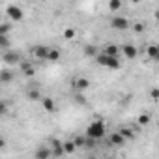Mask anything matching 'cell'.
I'll list each match as a JSON object with an SVG mask.
<instances>
[{
  "label": "cell",
  "instance_id": "1",
  "mask_svg": "<svg viewBox=\"0 0 159 159\" xmlns=\"http://www.w3.org/2000/svg\"><path fill=\"white\" fill-rule=\"evenodd\" d=\"M107 135V127H105V124L101 122V120H94L88 127H86V139H90V140H99V139H103Z\"/></svg>",
  "mask_w": 159,
  "mask_h": 159
},
{
  "label": "cell",
  "instance_id": "2",
  "mask_svg": "<svg viewBox=\"0 0 159 159\" xmlns=\"http://www.w3.org/2000/svg\"><path fill=\"white\" fill-rule=\"evenodd\" d=\"M96 62L103 67H109V69H118L120 67V60L118 58H112V56H107L103 52H98L96 54Z\"/></svg>",
  "mask_w": 159,
  "mask_h": 159
},
{
  "label": "cell",
  "instance_id": "3",
  "mask_svg": "<svg viewBox=\"0 0 159 159\" xmlns=\"http://www.w3.org/2000/svg\"><path fill=\"white\" fill-rule=\"evenodd\" d=\"M71 86H73V90H75V92L83 94L84 90H88V88H90V81H88L86 77H75V79H73V83H71Z\"/></svg>",
  "mask_w": 159,
  "mask_h": 159
},
{
  "label": "cell",
  "instance_id": "4",
  "mask_svg": "<svg viewBox=\"0 0 159 159\" xmlns=\"http://www.w3.org/2000/svg\"><path fill=\"white\" fill-rule=\"evenodd\" d=\"M111 26H112L114 30H127V28H129V21H127L125 17L114 15V17L111 19Z\"/></svg>",
  "mask_w": 159,
  "mask_h": 159
},
{
  "label": "cell",
  "instance_id": "5",
  "mask_svg": "<svg viewBox=\"0 0 159 159\" xmlns=\"http://www.w3.org/2000/svg\"><path fill=\"white\" fill-rule=\"evenodd\" d=\"M6 13L10 15V19H11V21H21V19L25 17L23 10H21L19 6H15V4H10V6L6 8Z\"/></svg>",
  "mask_w": 159,
  "mask_h": 159
},
{
  "label": "cell",
  "instance_id": "6",
  "mask_svg": "<svg viewBox=\"0 0 159 159\" xmlns=\"http://www.w3.org/2000/svg\"><path fill=\"white\" fill-rule=\"evenodd\" d=\"M47 54H49V47L47 45H36V47H32L34 60H47Z\"/></svg>",
  "mask_w": 159,
  "mask_h": 159
},
{
  "label": "cell",
  "instance_id": "7",
  "mask_svg": "<svg viewBox=\"0 0 159 159\" xmlns=\"http://www.w3.org/2000/svg\"><path fill=\"white\" fill-rule=\"evenodd\" d=\"M49 150H51V157H62V155H64V150H62V140L52 139V140H51Z\"/></svg>",
  "mask_w": 159,
  "mask_h": 159
},
{
  "label": "cell",
  "instance_id": "8",
  "mask_svg": "<svg viewBox=\"0 0 159 159\" xmlns=\"http://www.w3.org/2000/svg\"><path fill=\"white\" fill-rule=\"evenodd\" d=\"M2 60H4L8 66H15V64H19L21 54H19V52H15V51H6V52H4V56H2Z\"/></svg>",
  "mask_w": 159,
  "mask_h": 159
},
{
  "label": "cell",
  "instance_id": "9",
  "mask_svg": "<svg viewBox=\"0 0 159 159\" xmlns=\"http://www.w3.org/2000/svg\"><path fill=\"white\" fill-rule=\"evenodd\" d=\"M122 52H124V56L129 58V60L137 58V54H139V51H137V47H135L133 43H125V45H122Z\"/></svg>",
  "mask_w": 159,
  "mask_h": 159
},
{
  "label": "cell",
  "instance_id": "10",
  "mask_svg": "<svg viewBox=\"0 0 159 159\" xmlns=\"http://www.w3.org/2000/svg\"><path fill=\"white\" fill-rule=\"evenodd\" d=\"M103 54L112 56V58H118V54H120V47L114 45V43H105V47H103Z\"/></svg>",
  "mask_w": 159,
  "mask_h": 159
},
{
  "label": "cell",
  "instance_id": "11",
  "mask_svg": "<svg viewBox=\"0 0 159 159\" xmlns=\"http://www.w3.org/2000/svg\"><path fill=\"white\" fill-rule=\"evenodd\" d=\"M39 103H41V107H43L47 112H54V111H56V103H54L52 98H41Z\"/></svg>",
  "mask_w": 159,
  "mask_h": 159
},
{
  "label": "cell",
  "instance_id": "12",
  "mask_svg": "<svg viewBox=\"0 0 159 159\" xmlns=\"http://www.w3.org/2000/svg\"><path fill=\"white\" fill-rule=\"evenodd\" d=\"M36 159H51V150L49 146H39L36 150Z\"/></svg>",
  "mask_w": 159,
  "mask_h": 159
},
{
  "label": "cell",
  "instance_id": "13",
  "mask_svg": "<svg viewBox=\"0 0 159 159\" xmlns=\"http://www.w3.org/2000/svg\"><path fill=\"white\" fill-rule=\"evenodd\" d=\"M109 142H111L112 146H122V144L125 142V139H124V137H122V135H120L118 131H114V133H112V135L109 137Z\"/></svg>",
  "mask_w": 159,
  "mask_h": 159
},
{
  "label": "cell",
  "instance_id": "14",
  "mask_svg": "<svg viewBox=\"0 0 159 159\" xmlns=\"http://www.w3.org/2000/svg\"><path fill=\"white\" fill-rule=\"evenodd\" d=\"M146 54H148V58L150 60H157L159 58V47L157 45H148V49H146Z\"/></svg>",
  "mask_w": 159,
  "mask_h": 159
},
{
  "label": "cell",
  "instance_id": "15",
  "mask_svg": "<svg viewBox=\"0 0 159 159\" xmlns=\"http://www.w3.org/2000/svg\"><path fill=\"white\" fill-rule=\"evenodd\" d=\"M118 133H120L124 139H133V137H135V131H133L129 125H124V127H120V131H118Z\"/></svg>",
  "mask_w": 159,
  "mask_h": 159
},
{
  "label": "cell",
  "instance_id": "16",
  "mask_svg": "<svg viewBox=\"0 0 159 159\" xmlns=\"http://www.w3.org/2000/svg\"><path fill=\"white\" fill-rule=\"evenodd\" d=\"M0 81H2V83H11L13 81V73L8 71V69H2V71H0Z\"/></svg>",
  "mask_w": 159,
  "mask_h": 159
},
{
  "label": "cell",
  "instance_id": "17",
  "mask_svg": "<svg viewBox=\"0 0 159 159\" xmlns=\"http://www.w3.org/2000/svg\"><path fill=\"white\" fill-rule=\"evenodd\" d=\"M62 150H64V153H73L77 148H75L73 140H64V142H62Z\"/></svg>",
  "mask_w": 159,
  "mask_h": 159
},
{
  "label": "cell",
  "instance_id": "18",
  "mask_svg": "<svg viewBox=\"0 0 159 159\" xmlns=\"http://www.w3.org/2000/svg\"><path fill=\"white\" fill-rule=\"evenodd\" d=\"M47 60H49V62H56V60H60V51H58V49H49Z\"/></svg>",
  "mask_w": 159,
  "mask_h": 159
},
{
  "label": "cell",
  "instance_id": "19",
  "mask_svg": "<svg viewBox=\"0 0 159 159\" xmlns=\"http://www.w3.org/2000/svg\"><path fill=\"white\" fill-rule=\"evenodd\" d=\"M26 96H28V99H32V101H39V99H41L39 90H28V92H26Z\"/></svg>",
  "mask_w": 159,
  "mask_h": 159
},
{
  "label": "cell",
  "instance_id": "20",
  "mask_svg": "<svg viewBox=\"0 0 159 159\" xmlns=\"http://www.w3.org/2000/svg\"><path fill=\"white\" fill-rule=\"evenodd\" d=\"M11 45V39L8 36H0V49H10Z\"/></svg>",
  "mask_w": 159,
  "mask_h": 159
},
{
  "label": "cell",
  "instance_id": "21",
  "mask_svg": "<svg viewBox=\"0 0 159 159\" xmlns=\"http://www.w3.org/2000/svg\"><path fill=\"white\" fill-rule=\"evenodd\" d=\"M137 122H139L140 125H146V124H150V114H148V112H142V114H139Z\"/></svg>",
  "mask_w": 159,
  "mask_h": 159
},
{
  "label": "cell",
  "instance_id": "22",
  "mask_svg": "<svg viewBox=\"0 0 159 159\" xmlns=\"http://www.w3.org/2000/svg\"><path fill=\"white\" fill-rule=\"evenodd\" d=\"M122 8V2H120V0H111V2H109V10L111 11H118Z\"/></svg>",
  "mask_w": 159,
  "mask_h": 159
},
{
  "label": "cell",
  "instance_id": "23",
  "mask_svg": "<svg viewBox=\"0 0 159 159\" xmlns=\"http://www.w3.org/2000/svg\"><path fill=\"white\" fill-rule=\"evenodd\" d=\"M21 69H23V73H25V75H28V77H30V75H34V67H32L30 64H23V66H21Z\"/></svg>",
  "mask_w": 159,
  "mask_h": 159
},
{
  "label": "cell",
  "instance_id": "24",
  "mask_svg": "<svg viewBox=\"0 0 159 159\" xmlns=\"http://www.w3.org/2000/svg\"><path fill=\"white\" fill-rule=\"evenodd\" d=\"M84 54L86 56H96V47L94 45H86L84 47Z\"/></svg>",
  "mask_w": 159,
  "mask_h": 159
},
{
  "label": "cell",
  "instance_id": "25",
  "mask_svg": "<svg viewBox=\"0 0 159 159\" xmlns=\"http://www.w3.org/2000/svg\"><path fill=\"white\" fill-rule=\"evenodd\" d=\"M64 38H66V39H73V38H75V28H67V30L64 32Z\"/></svg>",
  "mask_w": 159,
  "mask_h": 159
},
{
  "label": "cell",
  "instance_id": "26",
  "mask_svg": "<svg viewBox=\"0 0 159 159\" xmlns=\"http://www.w3.org/2000/svg\"><path fill=\"white\" fill-rule=\"evenodd\" d=\"M6 112H8V103L0 101V114H6Z\"/></svg>",
  "mask_w": 159,
  "mask_h": 159
},
{
  "label": "cell",
  "instance_id": "27",
  "mask_svg": "<svg viewBox=\"0 0 159 159\" xmlns=\"http://www.w3.org/2000/svg\"><path fill=\"white\" fill-rule=\"evenodd\" d=\"M133 30H135V32H142V30H144V25H142V23H135V25H133Z\"/></svg>",
  "mask_w": 159,
  "mask_h": 159
},
{
  "label": "cell",
  "instance_id": "28",
  "mask_svg": "<svg viewBox=\"0 0 159 159\" xmlns=\"http://www.w3.org/2000/svg\"><path fill=\"white\" fill-rule=\"evenodd\" d=\"M4 148H6V139L0 135V150H4Z\"/></svg>",
  "mask_w": 159,
  "mask_h": 159
},
{
  "label": "cell",
  "instance_id": "29",
  "mask_svg": "<svg viewBox=\"0 0 159 159\" xmlns=\"http://www.w3.org/2000/svg\"><path fill=\"white\" fill-rule=\"evenodd\" d=\"M157 96H159V90H157V88H152V98L157 99Z\"/></svg>",
  "mask_w": 159,
  "mask_h": 159
},
{
  "label": "cell",
  "instance_id": "30",
  "mask_svg": "<svg viewBox=\"0 0 159 159\" xmlns=\"http://www.w3.org/2000/svg\"><path fill=\"white\" fill-rule=\"evenodd\" d=\"M107 159H116V157H107Z\"/></svg>",
  "mask_w": 159,
  "mask_h": 159
}]
</instances>
